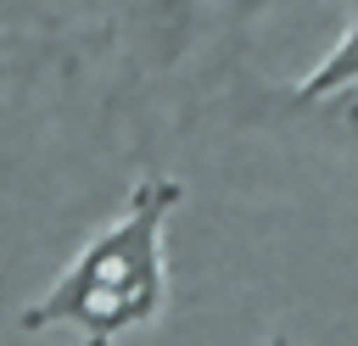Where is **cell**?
Wrapping results in <instances>:
<instances>
[{"instance_id": "cell-4", "label": "cell", "mask_w": 358, "mask_h": 346, "mask_svg": "<svg viewBox=\"0 0 358 346\" xmlns=\"http://www.w3.org/2000/svg\"><path fill=\"white\" fill-rule=\"evenodd\" d=\"M274 346H280V340H274Z\"/></svg>"}, {"instance_id": "cell-2", "label": "cell", "mask_w": 358, "mask_h": 346, "mask_svg": "<svg viewBox=\"0 0 358 346\" xmlns=\"http://www.w3.org/2000/svg\"><path fill=\"white\" fill-rule=\"evenodd\" d=\"M347 89H358V11L347 17V28L336 33V45L302 73V78H291L285 84V106H313V100H336V95H347Z\"/></svg>"}, {"instance_id": "cell-1", "label": "cell", "mask_w": 358, "mask_h": 346, "mask_svg": "<svg viewBox=\"0 0 358 346\" xmlns=\"http://www.w3.org/2000/svg\"><path fill=\"white\" fill-rule=\"evenodd\" d=\"M185 206V179L145 173L123 206L56 268V279L22 301L17 329L73 335L78 346H117L168 313V223Z\"/></svg>"}, {"instance_id": "cell-3", "label": "cell", "mask_w": 358, "mask_h": 346, "mask_svg": "<svg viewBox=\"0 0 358 346\" xmlns=\"http://www.w3.org/2000/svg\"><path fill=\"white\" fill-rule=\"evenodd\" d=\"M296 112H313V117H319V128H330V134H347V140L358 145V89H347V95H336V100L296 106Z\"/></svg>"}]
</instances>
